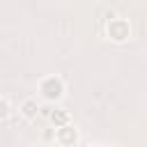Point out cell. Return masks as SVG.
Returning <instances> with one entry per match:
<instances>
[{"instance_id": "cell-3", "label": "cell", "mask_w": 147, "mask_h": 147, "mask_svg": "<svg viewBox=\"0 0 147 147\" xmlns=\"http://www.w3.org/2000/svg\"><path fill=\"white\" fill-rule=\"evenodd\" d=\"M53 142H55L57 147H76V145L80 142V129H78L74 122L67 124V126L55 129V131H53Z\"/></svg>"}, {"instance_id": "cell-5", "label": "cell", "mask_w": 147, "mask_h": 147, "mask_svg": "<svg viewBox=\"0 0 147 147\" xmlns=\"http://www.w3.org/2000/svg\"><path fill=\"white\" fill-rule=\"evenodd\" d=\"M48 119H51V124H53L55 129H60V126H67V124H71V113H69L67 108L57 106V108H53V110L48 113Z\"/></svg>"}, {"instance_id": "cell-7", "label": "cell", "mask_w": 147, "mask_h": 147, "mask_svg": "<svg viewBox=\"0 0 147 147\" xmlns=\"http://www.w3.org/2000/svg\"><path fill=\"white\" fill-rule=\"evenodd\" d=\"M32 147H46V145H41V142H37V145H32Z\"/></svg>"}, {"instance_id": "cell-2", "label": "cell", "mask_w": 147, "mask_h": 147, "mask_svg": "<svg viewBox=\"0 0 147 147\" xmlns=\"http://www.w3.org/2000/svg\"><path fill=\"white\" fill-rule=\"evenodd\" d=\"M106 37L113 44H126L131 39V23H129V18L110 14L106 18Z\"/></svg>"}, {"instance_id": "cell-4", "label": "cell", "mask_w": 147, "mask_h": 147, "mask_svg": "<svg viewBox=\"0 0 147 147\" xmlns=\"http://www.w3.org/2000/svg\"><path fill=\"white\" fill-rule=\"evenodd\" d=\"M18 115H21L25 122H37V117L41 115V101H39V96L32 94V96L21 99V103H18Z\"/></svg>"}, {"instance_id": "cell-1", "label": "cell", "mask_w": 147, "mask_h": 147, "mask_svg": "<svg viewBox=\"0 0 147 147\" xmlns=\"http://www.w3.org/2000/svg\"><path fill=\"white\" fill-rule=\"evenodd\" d=\"M67 94V83L60 74H46L37 80V96L41 103H60Z\"/></svg>"}, {"instance_id": "cell-6", "label": "cell", "mask_w": 147, "mask_h": 147, "mask_svg": "<svg viewBox=\"0 0 147 147\" xmlns=\"http://www.w3.org/2000/svg\"><path fill=\"white\" fill-rule=\"evenodd\" d=\"M14 115V103L9 101V96L0 94V122H7Z\"/></svg>"}]
</instances>
